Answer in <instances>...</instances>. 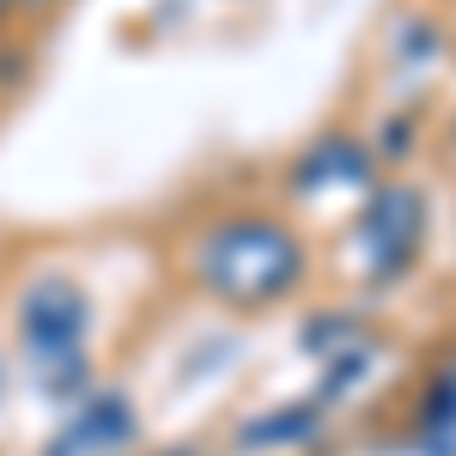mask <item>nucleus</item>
Masks as SVG:
<instances>
[{"mask_svg": "<svg viewBox=\"0 0 456 456\" xmlns=\"http://www.w3.org/2000/svg\"><path fill=\"white\" fill-rule=\"evenodd\" d=\"M19 341L43 359V365H61L79 353L86 341V298L73 281H37L19 298Z\"/></svg>", "mask_w": 456, "mask_h": 456, "instance_id": "obj_2", "label": "nucleus"}, {"mask_svg": "<svg viewBox=\"0 0 456 456\" xmlns=\"http://www.w3.org/2000/svg\"><path fill=\"white\" fill-rule=\"evenodd\" d=\"M201 281L219 298H238V305H262V298H281L298 281V244L286 238L281 225H219L201 249Z\"/></svg>", "mask_w": 456, "mask_h": 456, "instance_id": "obj_1", "label": "nucleus"}]
</instances>
